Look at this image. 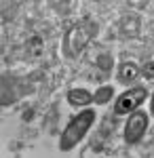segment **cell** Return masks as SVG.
<instances>
[{
	"label": "cell",
	"instance_id": "obj_1",
	"mask_svg": "<svg viewBox=\"0 0 154 158\" xmlns=\"http://www.w3.org/2000/svg\"><path fill=\"white\" fill-rule=\"evenodd\" d=\"M95 122V112L93 110H84L78 116H74L70 120V124L66 127V131L61 133L59 148L61 150H72L80 139L84 137V133L91 129V124Z\"/></svg>",
	"mask_w": 154,
	"mask_h": 158
},
{
	"label": "cell",
	"instance_id": "obj_2",
	"mask_svg": "<svg viewBox=\"0 0 154 158\" xmlns=\"http://www.w3.org/2000/svg\"><path fill=\"white\" fill-rule=\"evenodd\" d=\"M95 34H97V23L89 21V19H84L78 25H74L68 32V38H66V51H68V55L70 57L78 55Z\"/></svg>",
	"mask_w": 154,
	"mask_h": 158
},
{
	"label": "cell",
	"instance_id": "obj_3",
	"mask_svg": "<svg viewBox=\"0 0 154 158\" xmlns=\"http://www.w3.org/2000/svg\"><path fill=\"white\" fill-rule=\"evenodd\" d=\"M146 99V89L137 86V89H131L127 93H122L118 99H116V106H114V112L116 114H127L131 110H135L139 103Z\"/></svg>",
	"mask_w": 154,
	"mask_h": 158
},
{
	"label": "cell",
	"instance_id": "obj_4",
	"mask_svg": "<svg viewBox=\"0 0 154 158\" xmlns=\"http://www.w3.org/2000/svg\"><path fill=\"white\" fill-rule=\"evenodd\" d=\"M146 127H148V116L143 112H133L129 122H127V127H125V139L129 143L139 141L142 135L146 133Z\"/></svg>",
	"mask_w": 154,
	"mask_h": 158
},
{
	"label": "cell",
	"instance_id": "obj_5",
	"mask_svg": "<svg viewBox=\"0 0 154 158\" xmlns=\"http://www.w3.org/2000/svg\"><path fill=\"white\" fill-rule=\"evenodd\" d=\"M139 17H135V15H127V17H122L120 19V32H122V36H137L139 34Z\"/></svg>",
	"mask_w": 154,
	"mask_h": 158
},
{
	"label": "cell",
	"instance_id": "obj_6",
	"mask_svg": "<svg viewBox=\"0 0 154 158\" xmlns=\"http://www.w3.org/2000/svg\"><path fill=\"white\" fill-rule=\"evenodd\" d=\"M25 53H28L30 59H38V57H42V53H45V40H42L40 36L28 38V42H25Z\"/></svg>",
	"mask_w": 154,
	"mask_h": 158
},
{
	"label": "cell",
	"instance_id": "obj_7",
	"mask_svg": "<svg viewBox=\"0 0 154 158\" xmlns=\"http://www.w3.org/2000/svg\"><path fill=\"white\" fill-rule=\"evenodd\" d=\"M68 101L72 106H87V103L93 101V95L89 91H84V89H72L68 93Z\"/></svg>",
	"mask_w": 154,
	"mask_h": 158
},
{
	"label": "cell",
	"instance_id": "obj_8",
	"mask_svg": "<svg viewBox=\"0 0 154 158\" xmlns=\"http://www.w3.org/2000/svg\"><path fill=\"white\" fill-rule=\"evenodd\" d=\"M137 76H139V70H137L135 63H122V65H120V70H118V80L120 82L129 85V82H133Z\"/></svg>",
	"mask_w": 154,
	"mask_h": 158
},
{
	"label": "cell",
	"instance_id": "obj_9",
	"mask_svg": "<svg viewBox=\"0 0 154 158\" xmlns=\"http://www.w3.org/2000/svg\"><path fill=\"white\" fill-rule=\"evenodd\" d=\"M110 97H112V86H101V89L95 93L93 101H95V103H106Z\"/></svg>",
	"mask_w": 154,
	"mask_h": 158
},
{
	"label": "cell",
	"instance_id": "obj_10",
	"mask_svg": "<svg viewBox=\"0 0 154 158\" xmlns=\"http://www.w3.org/2000/svg\"><path fill=\"white\" fill-rule=\"evenodd\" d=\"M97 63H99V65H101V68H104V70H110V68H112V59H110V57H108V55H101V57H99V59H97Z\"/></svg>",
	"mask_w": 154,
	"mask_h": 158
},
{
	"label": "cell",
	"instance_id": "obj_11",
	"mask_svg": "<svg viewBox=\"0 0 154 158\" xmlns=\"http://www.w3.org/2000/svg\"><path fill=\"white\" fill-rule=\"evenodd\" d=\"M142 72H143V76H146V78H154V61H150V63H146Z\"/></svg>",
	"mask_w": 154,
	"mask_h": 158
},
{
	"label": "cell",
	"instance_id": "obj_12",
	"mask_svg": "<svg viewBox=\"0 0 154 158\" xmlns=\"http://www.w3.org/2000/svg\"><path fill=\"white\" fill-rule=\"evenodd\" d=\"M152 112H154V97H152Z\"/></svg>",
	"mask_w": 154,
	"mask_h": 158
}]
</instances>
